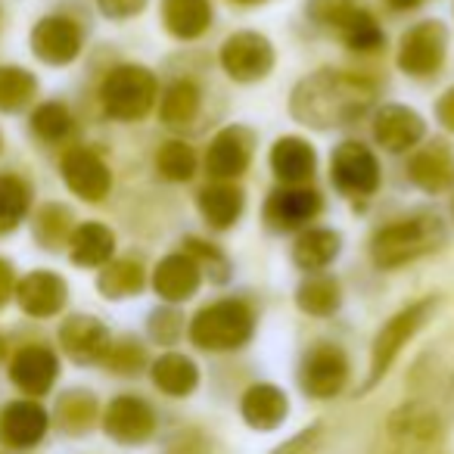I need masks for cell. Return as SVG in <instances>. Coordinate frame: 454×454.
<instances>
[{
	"instance_id": "7c38bea8",
	"label": "cell",
	"mask_w": 454,
	"mask_h": 454,
	"mask_svg": "<svg viewBox=\"0 0 454 454\" xmlns=\"http://www.w3.org/2000/svg\"><path fill=\"white\" fill-rule=\"evenodd\" d=\"M255 134L247 125H227L212 137L206 153V168L212 177L227 181V177H240L253 162Z\"/></svg>"
},
{
	"instance_id": "44dd1931",
	"label": "cell",
	"mask_w": 454,
	"mask_h": 454,
	"mask_svg": "<svg viewBox=\"0 0 454 454\" xmlns=\"http://www.w3.org/2000/svg\"><path fill=\"white\" fill-rule=\"evenodd\" d=\"M408 175L423 193L454 190V153L442 140H433L420 153H414V159L408 165Z\"/></svg>"
},
{
	"instance_id": "4fadbf2b",
	"label": "cell",
	"mask_w": 454,
	"mask_h": 454,
	"mask_svg": "<svg viewBox=\"0 0 454 454\" xmlns=\"http://www.w3.org/2000/svg\"><path fill=\"white\" fill-rule=\"evenodd\" d=\"M32 51L47 66H69L82 53V28L66 16H47L35 26Z\"/></svg>"
},
{
	"instance_id": "f35d334b",
	"label": "cell",
	"mask_w": 454,
	"mask_h": 454,
	"mask_svg": "<svg viewBox=\"0 0 454 454\" xmlns=\"http://www.w3.org/2000/svg\"><path fill=\"white\" fill-rule=\"evenodd\" d=\"M32 128L41 140H47V144H59V140L69 137L75 125H72V113L63 106V103H44V106L35 109Z\"/></svg>"
},
{
	"instance_id": "30bf717a",
	"label": "cell",
	"mask_w": 454,
	"mask_h": 454,
	"mask_svg": "<svg viewBox=\"0 0 454 454\" xmlns=\"http://www.w3.org/2000/svg\"><path fill=\"white\" fill-rule=\"evenodd\" d=\"M156 411L140 395H119L103 414V429L119 445H144L156 435Z\"/></svg>"
},
{
	"instance_id": "6da1fadb",
	"label": "cell",
	"mask_w": 454,
	"mask_h": 454,
	"mask_svg": "<svg viewBox=\"0 0 454 454\" xmlns=\"http://www.w3.org/2000/svg\"><path fill=\"white\" fill-rule=\"evenodd\" d=\"M377 100V84L342 69H321L302 78L290 97V113L296 121L317 131L358 121Z\"/></svg>"
},
{
	"instance_id": "2e32d148",
	"label": "cell",
	"mask_w": 454,
	"mask_h": 454,
	"mask_svg": "<svg viewBox=\"0 0 454 454\" xmlns=\"http://www.w3.org/2000/svg\"><path fill=\"white\" fill-rule=\"evenodd\" d=\"M51 417L38 402H10L0 411V442L10 448H35L47 435Z\"/></svg>"
},
{
	"instance_id": "ac0fdd59",
	"label": "cell",
	"mask_w": 454,
	"mask_h": 454,
	"mask_svg": "<svg viewBox=\"0 0 454 454\" xmlns=\"http://www.w3.org/2000/svg\"><path fill=\"white\" fill-rule=\"evenodd\" d=\"M202 271L187 253H171L153 271V290L165 302H187L200 290Z\"/></svg>"
},
{
	"instance_id": "681fc988",
	"label": "cell",
	"mask_w": 454,
	"mask_h": 454,
	"mask_svg": "<svg viewBox=\"0 0 454 454\" xmlns=\"http://www.w3.org/2000/svg\"><path fill=\"white\" fill-rule=\"evenodd\" d=\"M234 4H243V7H255V4H265V0H234Z\"/></svg>"
},
{
	"instance_id": "f546056e",
	"label": "cell",
	"mask_w": 454,
	"mask_h": 454,
	"mask_svg": "<svg viewBox=\"0 0 454 454\" xmlns=\"http://www.w3.org/2000/svg\"><path fill=\"white\" fill-rule=\"evenodd\" d=\"M202 109V94L190 78H181L175 82L162 97V106H159V115L168 128H190L196 119H200Z\"/></svg>"
},
{
	"instance_id": "603a6c76",
	"label": "cell",
	"mask_w": 454,
	"mask_h": 454,
	"mask_svg": "<svg viewBox=\"0 0 454 454\" xmlns=\"http://www.w3.org/2000/svg\"><path fill=\"white\" fill-rule=\"evenodd\" d=\"M315 146L302 137H280L271 146V168L286 187H302L315 175Z\"/></svg>"
},
{
	"instance_id": "9c48e42d",
	"label": "cell",
	"mask_w": 454,
	"mask_h": 454,
	"mask_svg": "<svg viewBox=\"0 0 454 454\" xmlns=\"http://www.w3.org/2000/svg\"><path fill=\"white\" fill-rule=\"evenodd\" d=\"M330 181L342 196H373L380 190L377 156L358 140H346L330 159Z\"/></svg>"
},
{
	"instance_id": "60d3db41",
	"label": "cell",
	"mask_w": 454,
	"mask_h": 454,
	"mask_svg": "<svg viewBox=\"0 0 454 454\" xmlns=\"http://www.w3.org/2000/svg\"><path fill=\"white\" fill-rule=\"evenodd\" d=\"M103 364L115 373H137L146 364V348L134 340L109 342L106 355H103Z\"/></svg>"
},
{
	"instance_id": "836d02e7",
	"label": "cell",
	"mask_w": 454,
	"mask_h": 454,
	"mask_svg": "<svg viewBox=\"0 0 454 454\" xmlns=\"http://www.w3.org/2000/svg\"><path fill=\"white\" fill-rule=\"evenodd\" d=\"M28 206H32V187L22 177L13 175L0 177V237L20 227Z\"/></svg>"
},
{
	"instance_id": "f1b7e54d",
	"label": "cell",
	"mask_w": 454,
	"mask_h": 454,
	"mask_svg": "<svg viewBox=\"0 0 454 454\" xmlns=\"http://www.w3.org/2000/svg\"><path fill=\"white\" fill-rule=\"evenodd\" d=\"M296 305L311 317H330L340 311L342 305V286L330 274H311L299 284Z\"/></svg>"
},
{
	"instance_id": "e575fe53",
	"label": "cell",
	"mask_w": 454,
	"mask_h": 454,
	"mask_svg": "<svg viewBox=\"0 0 454 454\" xmlns=\"http://www.w3.org/2000/svg\"><path fill=\"white\" fill-rule=\"evenodd\" d=\"M38 90L32 72L16 69V66H4L0 69V113H20L22 106H28Z\"/></svg>"
},
{
	"instance_id": "7a4b0ae2",
	"label": "cell",
	"mask_w": 454,
	"mask_h": 454,
	"mask_svg": "<svg viewBox=\"0 0 454 454\" xmlns=\"http://www.w3.org/2000/svg\"><path fill=\"white\" fill-rule=\"evenodd\" d=\"M442 247H445V224L435 215L420 212L395 221V224L380 227L371 240V255L377 268L389 271V268H402Z\"/></svg>"
},
{
	"instance_id": "8d00e7d4",
	"label": "cell",
	"mask_w": 454,
	"mask_h": 454,
	"mask_svg": "<svg viewBox=\"0 0 454 454\" xmlns=\"http://www.w3.org/2000/svg\"><path fill=\"white\" fill-rule=\"evenodd\" d=\"M392 433L398 439H408V442H433L439 435V420H435L433 411L420 408V404H404L395 417H392Z\"/></svg>"
},
{
	"instance_id": "cb8c5ba5",
	"label": "cell",
	"mask_w": 454,
	"mask_h": 454,
	"mask_svg": "<svg viewBox=\"0 0 454 454\" xmlns=\"http://www.w3.org/2000/svg\"><path fill=\"white\" fill-rule=\"evenodd\" d=\"M196 206H200V215L206 218L208 227L227 231V227H234L237 218L243 215L247 196H243V190L234 187V184H208V187L200 190V196H196Z\"/></svg>"
},
{
	"instance_id": "c3c4849f",
	"label": "cell",
	"mask_w": 454,
	"mask_h": 454,
	"mask_svg": "<svg viewBox=\"0 0 454 454\" xmlns=\"http://www.w3.org/2000/svg\"><path fill=\"white\" fill-rule=\"evenodd\" d=\"M389 7L392 10H414V7H420V0H389Z\"/></svg>"
},
{
	"instance_id": "e0dca14e",
	"label": "cell",
	"mask_w": 454,
	"mask_h": 454,
	"mask_svg": "<svg viewBox=\"0 0 454 454\" xmlns=\"http://www.w3.org/2000/svg\"><path fill=\"white\" fill-rule=\"evenodd\" d=\"M109 330L103 327L97 317L88 315H75L59 327V346L78 364H94V361H103L109 348Z\"/></svg>"
},
{
	"instance_id": "1f68e13d",
	"label": "cell",
	"mask_w": 454,
	"mask_h": 454,
	"mask_svg": "<svg viewBox=\"0 0 454 454\" xmlns=\"http://www.w3.org/2000/svg\"><path fill=\"white\" fill-rule=\"evenodd\" d=\"M97 414H100V404H97V398L90 395V392H84V389L66 392V395L59 398V404H57V420L69 435L88 433V429L97 423Z\"/></svg>"
},
{
	"instance_id": "f907efd6",
	"label": "cell",
	"mask_w": 454,
	"mask_h": 454,
	"mask_svg": "<svg viewBox=\"0 0 454 454\" xmlns=\"http://www.w3.org/2000/svg\"><path fill=\"white\" fill-rule=\"evenodd\" d=\"M451 215H454V200H451Z\"/></svg>"
},
{
	"instance_id": "4316f807",
	"label": "cell",
	"mask_w": 454,
	"mask_h": 454,
	"mask_svg": "<svg viewBox=\"0 0 454 454\" xmlns=\"http://www.w3.org/2000/svg\"><path fill=\"white\" fill-rule=\"evenodd\" d=\"M115 253V234L103 224H82L69 237V255L82 268H103Z\"/></svg>"
},
{
	"instance_id": "4dcf8cb0",
	"label": "cell",
	"mask_w": 454,
	"mask_h": 454,
	"mask_svg": "<svg viewBox=\"0 0 454 454\" xmlns=\"http://www.w3.org/2000/svg\"><path fill=\"white\" fill-rule=\"evenodd\" d=\"M146 278L140 262L134 259H119V262H106L97 278V290L106 299H131L144 290Z\"/></svg>"
},
{
	"instance_id": "f6af8a7d",
	"label": "cell",
	"mask_w": 454,
	"mask_h": 454,
	"mask_svg": "<svg viewBox=\"0 0 454 454\" xmlns=\"http://www.w3.org/2000/svg\"><path fill=\"white\" fill-rule=\"evenodd\" d=\"M97 7H100L109 20H131V16L144 13L146 0H97Z\"/></svg>"
},
{
	"instance_id": "d590c367",
	"label": "cell",
	"mask_w": 454,
	"mask_h": 454,
	"mask_svg": "<svg viewBox=\"0 0 454 454\" xmlns=\"http://www.w3.org/2000/svg\"><path fill=\"white\" fill-rule=\"evenodd\" d=\"M35 237L44 249H59L72 237V212L59 202H47L35 218Z\"/></svg>"
},
{
	"instance_id": "52a82bcc",
	"label": "cell",
	"mask_w": 454,
	"mask_h": 454,
	"mask_svg": "<svg viewBox=\"0 0 454 454\" xmlns=\"http://www.w3.org/2000/svg\"><path fill=\"white\" fill-rule=\"evenodd\" d=\"M448 51V28L442 22H417L398 44V69L411 78H429L442 69Z\"/></svg>"
},
{
	"instance_id": "5b68a950",
	"label": "cell",
	"mask_w": 454,
	"mask_h": 454,
	"mask_svg": "<svg viewBox=\"0 0 454 454\" xmlns=\"http://www.w3.org/2000/svg\"><path fill=\"white\" fill-rule=\"evenodd\" d=\"M433 311H435V299H420V302H411L408 309L392 315L389 321L380 327L377 340H373V348H371V373H367L364 389H373V386L389 373L392 361H395L398 352L414 340L417 330H423V324L433 317Z\"/></svg>"
},
{
	"instance_id": "8992f818",
	"label": "cell",
	"mask_w": 454,
	"mask_h": 454,
	"mask_svg": "<svg viewBox=\"0 0 454 454\" xmlns=\"http://www.w3.org/2000/svg\"><path fill=\"white\" fill-rule=\"evenodd\" d=\"M348 355L336 342H315L299 361V386L309 398L327 402L340 395L348 383Z\"/></svg>"
},
{
	"instance_id": "3957f363",
	"label": "cell",
	"mask_w": 454,
	"mask_h": 454,
	"mask_svg": "<svg viewBox=\"0 0 454 454\" xmlns=\"http://www.w3.org/2000/svg\"><path fill=\"white\" fill-rule=\"evenodd\" d=\"M255 333V311L243 299H218L196 311L190 321V342L202 352H234Z\"/></svg>"
},
{
	"instance_id": "ee69618b",
	"label": "cell",
	"mask_w": 454,
	"mask_h": 454,
	"mask_svg": "<svg viewBox=\"0 0 454 454\" xmlns=\"http://www.w3.org/2000/svg\"><path fill=\"white\" fill-rule=\"evenodd\" d=\"M162 454H212V445L202 433L196 429H177L168 442H165Z\"/></svg>"
},
{
	"instance_id": "7dc6e473",
	"label": "cell",
	"mask_w": 454,
	"mask_h": 454,
	"mask_svg": "<svg viewBox=\"0 0 454 454\" xmlns=\"http://www.w3.org/2000/svg\"><path fill=\"white\" fill-rule=\"evenodd\" d=\"M16 280H13V268H10V262L0 259V305H7L10 293H13Z\"/></svg>"
},
{
	"instance_id": "d6a6232c",
	"label": "cell",
	"mask_w": 454,
	"mask_h": 454,
	"mask_svg": "<svg viewBox=\"0 0 454 454\" xmlns=\"http://www.w3.org/2000/svg\"><path fill=\"white\" fill-rule=\"evenodd\" d=\"M336 35L346 41V47H352V51H358V53L380 51V47L386 44V35H383V28L377 26V20L358 7L348 10V16L340 22V28H336Z\"/></svg>"
},
{
	"instance_id": "ffe728a7",
	"label": "cell",
	"mask_w": 454,
	"mask_h": 454,
	"mask_svg": "<svg viewBox=\"0 0 454 454\" xmlns=\"http://www.w3.org/2000/svg\"><path fill=\"white\" fill-rule=\"evenodd\" d=\"M10 377L26 395H47L59 377V361L47 346H26L10 364Z\"/></svg>"
},
{
	"instance_id": "8fae6325",
	"label": "cell",
	"mask_w": 454,
	"mask_h": 454,
	"mask_svg": "<svg viewBox=\"0 0 454 454\" xmlns=\"http://www.w3.org/2000/svg\"><path fill=\"white\" fill-rule=\"evenodd\" d=\"M324 202H321V193L311 187H278L271 196H268L265 208V224L278 234H290V231H299L305 227L309 221H315L321 215Z\"/></svg>"
},
{
	"instance_id": "83f0119b",
	"label": "cell",
	"mask_w": 454,
	"mask_h": 454,
	"mask_svg": "<svg viewBox=\"0 0 454 454\" xmlns=\"http://www.w3.org/2000/svg\"><path fill=\"white\" fill-rule=\"evenodd\" d=\"M342 249V237L330 227H311L293 247V262L302 271H324L327 265H333L336 255Z\"/></svg>"
},
{
	"instance_id": "74e56055",
	"label": "cell",
	"mask_w": 454,
	"mask_h": 454,
	"mask_svg": "<svg viewBox=\"0 0 454 454\" xmlns=\"http://www.w3.org/2000/svg\"><path fill=\"white\" fill-rule=\"evenodd\" d=\"M156 168L165 181H190L196 175V153L184 140H168L159 146Z\"/></svg>"
},
{
	"instance_id": "b9f144b4",
	"label": "cell",
	"mask_w": 454,
	"mask_h": 454,
	"mask_svg": "<svg viewBox=\"0 0 454 454\" xmlns=\"http://www.w3.org/2000/svg\"><path fill=\"white\" fill-rule=\"evenodd\" d=\"M184 333V317L175 309H159L150 315V336L162 346H175Z\"/></svg>"
},
{
	"instance_id": "bcb514c9",
	"label": "cell",
	"mask_w": 454,
	"mask_h": 454,
	"mask_svg": "<svg viewBox=\"0 0 454 454\" xmlns=\"http://www.w3.org/2000/svg\"><path fill=\"white\" fill-rule=\"evenodd\" d=\"M435 119H439L448 131H454V88H448L445 94L439 97V103H435Z\"/></svg>"
},
{
	"instance_id": "5bb4252c",
	"label": "cell",
	"mask_w": 454,
	"mask_h": 454,
	"mask_svg": "<svg viewBox=\"0 0 454 454\" xmlns=\"http://www.w3.org/2000/svg\"><path fill=\"white\" fill-rule=\"evenodd\" d=\"M427 134V121L420 113L408 106L389 103L373 115V140L383 146L386 153H404L411 146H417Z\"/></svg>"
},
{
	"instance_id": "277c9868",
	"label": "cell",
	"mask_w": 454,
	"mask_h": 454,
	"mask_svg": "<svg viewBox=\"0 0 454 454\" xmlns=\"http://www.w3.org/2000/svg\"><path fill=\"white\" fill-rule=\"evenodd\" d=\"M156 75L144 66H119L100 88L103 109L119 121H140L156 103Z\"/></svg>"
},
{
	"instance_id": "7402d4cb",
	"label": "cell",
	"mask_w": 454,
	"mask_h": 454,
	"mask_svg": "<svg viewBox=\"0 0 454 454\" xmlns=\"http://www.w3.org/2000/svg\"><path fill=\"white\" fill-rule=\"evenodd\" d=\"M66 280L57 278L51 271H35L28 278H22V284L16 286V299H20L22 311L32 317H53L66 305Z\"/></svg>"
},
{
	"instance_id": "d6986e66",
	"label": "cell",
	"mask_w": 454,
	"mask_h": 454,
	"mask_svg": "<svg viewBox=\"0 0 454 454\" xmlns=\"http://www.w3.org/2000/svg\"><path fill=\"white\" fill-rule=\"evenodd\" d=\"M240 414L247 420V427L259 429V433H271V429L284 427L286 414H290V398H286V392L280 386L255 383L243 392Z\"/></svg>"
},
{
	"instance_id": "484cf974",
	"label": "cell",
	"mask_w": 454,
	"mask_h": 454,
	"mask_svg": "<svg viewBox=\"0 0 454 454\" xmlns=\"http://www.w3.org/2000/svg\"><path fill=\"white\" fill-rule=\"evenodd\" d=\"M162 22L175 38L193 41L212 26L208 0H162Z\"/></svg>"
},
{
	"instance_id": "7bdbcfd3",
	"label": "cell",
	"mask_w": 454,
	"mask_h": 454,
	"mask_svg": "<svg viewBox=\"0 0 454 454\" xmlns=\"http://www.w3.org/2000/svg\"><path fill=\"white\" fill-rule=\"evenodd\" d=\"M352 7H355L352 0H309V16L317 22V26L336 32V28H340V22L346 20Z\"/></svg>"
},
{
	"instance_id": "ba28073f",
	"label": "cell",
	"mask_w": 454,
	"mask_h": 454,
	"mask_svg": "<svg viewBox=\"0 0 454 454\" xmlns=\"http://www.w3.org/2000/svg\"><path fill=\"white\" fill-rule=\"evenodd\" d=\"M221 69L227 78L240 84H253L271 75L274 69V47L259 32H237L221 44Z\"/></svg>"
},
{
	"instance_id": "9a60e30c",
	"label": "cell",
	"mask_w": 454,
	"mask_h": 454,
	"mask_svg": "<svg viewBox=\"0 0 454 454\" xmlns=\"http://www.w3.org/2000/svg\"><path fill=\"white\" fill-rule=\"evenodd\" d=\"M63 181L72 193L82 196V200H88V202H100L103 196L109 193V187H113V175H109L106 162H103L97 153L84 150V146L66 153Z\"/></svg>"
},
{
	"instance_id": "ab89813d",
	"label": "cell",
	"mask_w": 454,
	"mask_h": 454,
	"mask_svg": "<svg viewBox=\"0 0 454 454\" xmlns=\"http://www.w3.org/2000/svg\"><path fill=\"white\" fill-rule=\"evenodd\" d=\"M184 253H187L190 259L200 265V271H206L215 284H227V280H231V262H227V255L218 253L212 243H202V240H196V237H187V240H184Z\"/></svg>"
},
{
	"instance_id": "d4e9b609",
	"label": "cell",
	"mask_w": 454,
	"mask_h": 454,
	"mask_svg": "<svg viewBox=\"0 0 454 454\" xmlns=\"http://www.w3.org/2000/svg\"><path fill=\"white\" fill-rule=\"evenodd\" d=\"M153 386L171 398H184L200 386V367L181 352H165L150 367Z\"/></svg>"
}]
</instances>
